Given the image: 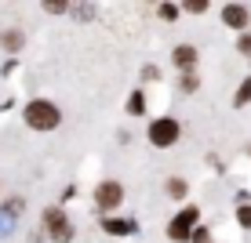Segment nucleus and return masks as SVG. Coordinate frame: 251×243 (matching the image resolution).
<instances>
[{
  "mask_svg": "<svg viewBox=\"0 0 251 243\" xmlns=\"http://www.w3.org/2000/svg\"><path fill=\"white\" fill-rule=\"evenodd\" d=\"M58 120H62V112L48 98H33L29 106H25V124H29L33 131H55Z\"/></svg>",
  "mask_w": 251,
  "mask_h": 243,
  "instance_id": "obj_1",
  "label": "nucleus"
},
{
  "mask_svg": "<svg viewBox=\"0 0 251 243\" xmlns=\"http://www.w3.org/2000/svg\"><path fill=\"white\" fill-rule=\"evenodd\" d=\"M178 134H182V127H178V120H171V116H160V120H153V124H150V142L157 145V149L175 145Z\"/></svg>",
  "mask_w": 251,
  "mask_h": 243,
  "instance_id": "obj_2",
  "label": "nucleus"
},
{
  "mask_svg": "<svg viewBox=\"0 0 251 243\" xmlns=\"http://www.w3.org/2000/svg\"><path fill=\"white\" fill-rule=\"evenodd\" d=\"M197 225H201V211H197V207H186L182 214H175V218H171L168 236H171V240H189Z\"/></svg>",
  "mask_w": 251,
  "mask_h": 243,
  "instance_id": "obj_3",
  "label": "nucleus"
},
{
  "mask_svg": "<svg viewBox=\"0 0 251 243\" xmlns=\"http://www.w3.org/2000/svg\"><path fill=\"white\" fill-rule=\"evenodd\" d=\"M44 225H48V232H51L55 243H69V240H73V225H69V218L58 211V207L44 211Z\"/></svg>",
  "mask_w": 251,
  "mask_h": 243,
  "instance_id": "obj_4",
  "label": "nucleus"
},
{
  "mask_svg": "<svg viewBox=\"0 0 251 243\" xmlns=\"http://www.w3.org/2000/svg\"><path fill=\"white\" fill-rule=\"evenodd\" d=\"M120 199H124V189H120V181H102V185L95 189V203H99L102 211H113Z\"/></svg>",
  "mask_w": 251,
  "mask_h": 243,
  "instance_id": "obj_5",
  "label": "nucleus"
},
{
  "mask_svg": "<svg viewBox=\"0 0 251 243\" xmlns=\"http://www.w3.org/2000/svg\"><path fill=\"white\" fill-rule=\"evenodd\" d=\"M248 19H251V15H248L244 4H226V7H222V22H226L229 29H244Z\"/></svg>",
  "mask_w": 251,
  "mask_h": 243,
  "instance_id": "obj_6",
  "label": "nucleus"
},
{
  "mask_svg": "<svg viewBox=\"0 0 251 243\" xmlns=\"http://www.w3.org/2000/svg\"><path fill=\"white\" fill-rule=\"evenodd\" d=\"M171 62H175L178 69H193L197 66V47L193 44H178L175 51H171Z\"/></svg>",
  "mask_w": 251,
  "mask_h": 243,
  "instance_id": "obj_7",
  "label": "nucleus"
},
{
  "mask_svg": "<svg viewBox=\"0 0 251 243\" xmlns=\"http://www.w3.org/2000/svg\"><path fill=\"white\" fill-rule=\"evenodd\" d=\"M138 229V221H120V218H102V232H109V236H131Z\"/></svg>",
  "mask_w": 251,
  "mask_h": 243,
  "instance_id": "obj_8",
  "label": "nucleus"
},
{
  "mask_svg": "<svg viewBox=\"0 0 251 243\" xmlns=\"http://www.w3.org/2000/svg\"><path fill=\"white\" fill-rule=\"evenodd\" d=\"M0 44H4V51H19L25 44V37L19 29H4V33H0Z\"/></svg>",
  "mask_w": 251,
  "mask_h": 243,
  "instance_id": "obj_9",
  "label": "nucleus"
},
{
  "mask_svg": "<svg viewBox=\"0 0 251 243\" xmlns=\"http://www.w3.org/2000/svg\"><path fill=\"white\" fill-rule=\"evenodd\" d=\"M127 112H131V116H142V112H146V94L142 91H131V98H127Z\"/></svg>",
  "mask_w": 251,
  "mask_h": 243,
  "instance_id": "obj_10",
  "label": "nucleus"
},
{
  "mask_svg": "<svg viewBox=\"0 0 251 243\" xmlns=\"http://www.w3.org/2000/svg\"><path fill=\"white\" fill-rule=\"evenodd\" d=\"M248 102H251V76H248L244 84H240V91H237V98H233V106H237V109H244Z\"/></svg>",
  "mask_w": 251,
  "mask_h": 243,
  "instance_id": "obj_11",
  "label": "nucleus"
},
{
  "mask_svg": "<svg viewBox=\"0 0 251 243\" xmlns=\"http://www.w3.org/2000/svg\"><path fill=\"white\" fill-rule=\"evenodd\" d=\"M48 15H66L69 11V0H40Z\"/></svg>",
  "mask_w": 251,
  "mask_h": 243,
  "instance_id": "obj_12",
  "label": "nucleus"
},
{
  "mask_svg": "<svg viewBox=\"0 0 251 243\" xmlns=\"http://www.w3.org/2000/svg\"><path fill=\"white\" fill-rule=\"evenodd\" d=\"M186 193H189V189H186V181H182V178H171V181H168V196H175V199H182Z\"/></svg>",
  "mask_w": 251,
  "mask_h": 243,
  "instance_id": "obj_13",
  "label": "nucleus"
},
{
  "mask_svg": "<svg viewBox=\"0 0 251 243\" xmlns=\"http://www.w3.org/2000/svg\"><path fill=\"white\" fill-rule=\"evenodd\" d=\"M182 11H189V15H204V11H207V0H182Z\"/></svg>",
  "mask_w": 251,
  "mask_h": 243,
  "instance_id": "obj_14",
  "label": "nucleus"
},
{
  "mask_svg": "<svg viewBox=\"0 0 251 243\" xmlns=\"http://www.w3.org/2000/svg\"><path fill=\"white\" fill-rule=\"evenodd\" d=\"M201 88V76L193 73V69H186V76H182V91H197Z\"/></svg>",
  "mask_w": 251,
  "mask_h": 243,
  "instance_id": "obj_15",
  "label": "nucleus"
},
{
  "mask_svg": "<svg viewBox=\"0 0 251 243\" xmlns=\"http://www.w3.org/2000/svg\"><path fill=\"white\" fill-rule=\"evenodd\" d=\"M157 15H160L164 22H175V19H178V7H175V4H160V7H157Z\"/></svg>",
  "mask_w": 251,
  "mask_h": 243,
  "instance_id": "obj_16",
  "label": "nucleus"
},
{
  "mask_svg": "<svg viewBox=\"0 0 251 243\" xmlns=\"http://www.w3.org/2000/svg\"><path fill=\"white\" fill-rule=\"evenodd\" d=\"M73 19H84V22L95 19V7H91V4H76V7H73Z\"/></svg>",
  "mask_w": 251,
  "mask_h": 243,
  "instance_id": "obj_17",
  "label": "nucleus"
},
{
  "mask_svg": "<svg viewBox=\"0 0 251 243\" xmlns=\"http://www.w3.org/2000/svg\"><path fill=\"white\" fill-rule=\"evenodd\" d=\"M237 221L244 225V229H251V207H248V203H244V207L237 211Z\"/></svg>",
  "mask_w": 251,
  "mask_h": 243,
  "instance_id": "obj_18",
  "label": "nucleus"
},
{
  "mask_svg": "<svg viewBox=\"0 0 251 243\" xmlns=\"http://www.w3.org/2000/svg\"><path fill=\"white\" fill-rule=\"evenodd\" d=\"M237 47H240V55H251V33H244V37L237 40Z\"/></svg>",
  "mask_w": 251,
  "mask_h": 243,
  "instance_id": "obj_19",
  "label": "nucleus"
},
{
  "mask_svg": "<svg viewBox=\"0 0 251 243\" xmlns=\"http://www.w3.org/2000/svg\"><path fill=\"white\" fill-rule=\"evenodd\" d=\"M189 240H193V243H211V236H207V232L201 229V225L193 229V236H189Z\"/></svg>",
  "mask_w": 251,
  "mask_h": 243,
  "instance_id": "obj_20",
  "label": "nucleus"
}]
</instances>
